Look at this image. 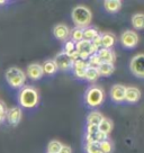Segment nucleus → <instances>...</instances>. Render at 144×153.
<instances>
[{"mask_svg": "<svg viewBox=\"0 0 144 153\" xmlns=\"http://www.w3.org/2000/svg\"><path fill=\"white\" fill-rule=\"evenodd\" d=\"M18 104L20 107L27 109L36 107L39 104V92L37 90L30 86H26L20 88L18 92Z\"/></svg>", "mask_w": 144, "mask_h": 153, "instance_id": "nucleus-1", "label": "nucleus"}, {"mask_svg": "<svg viewBox=\"0 0 144 153\" xmlns=\"http://www.w3.org/2000/svg\"><path fill=\"white\" fill-rule=\"evenodd\" d=\"M71 17L76 27L85 29L90 26L92 19V15L90 9H88L86 6H76L71 13Z\"/></svg>", "mask_w": 144, "mask_h": 153, "instance_id": "nucleus-2", "label": "nucleus"}, {"mask_svg": "<svg viewBox=\"0 0 144 153\" xmlns=\"http://www.w3.org/2000/svg\"><path fill=\"white\" fill-rule=\"evenodd\" d=\"M105 91L99 86H90L83 95V101L89 108H96L104 102Z\"/></svg>", "mask_w": 144, "mask_h": 153, "instance_id": "nucleus-3", "label": "nucleus"}, {"mask_svg": "<svg viewBox=\"0 0 144 153\" xmlns=\"http://www.w3.org/2000/svg\"><path fill=\"white\" fill-rule=\"evenodd\" d=\"M6 81L11 88L14 89H20L23 88L26 81V74L23 70H20L19 68L11 67L9 68L5 74Z\"/></svg>", "mask_w": 144, "mask_h": 153, "instance_id": "nucleus-4", "label": "nucleus"}, {"mask_svg": "<svg viewBox=\"0 0 144 153\" xmlns=\"http://www.w3.org/2000/svg\"><path fill=\"white\" fill-rule=\"evenodd\" d=\"M76 52L79 54V56H80L81 60L87 61L88 57L91 56L92 54H96L98 52V50L92 45L91 42L82 39L80 42L76 43Z\"/></svg>", "mask_w": 144, "mask_h": 153, "instance_id": "nucleus-5", "label": "nucleus"}, {"mask_svg": "<svg viewBox=\"0 0 144 153\" xmlns=\"http://www.w3.org/2000/svg\"><path fill=\"white\" fill-rule=\"evenodd\" d=\"M130 69L132 73L140 79L144 78V55L140 53L135 55L130 62Z\"/></svg>", "mask_w": 144, "mask_h": 153, "instance_id": "nucleus-6", "label": "nucleus"}, {"mask_svg": "<svg viewBox=\"0 0 144 153\" xmlns=\"http://www.w3.org/2000/svg\"><path fill=\"white\" fill-rule=\"evenodd\" d=\"M120 43L126 48H134L139 43V36L134 30H125L120 35Z\"/></svg>", "mask_w": 144, "mask_h": 153, "instance_id": "nucleus-7", "label": "nucleus"}, {"mask_svg": "<svg viewBox=\"0 0 144 153\" xmlns=\"http://www.w3.org/2000/svg\"><path fill=\"white\" fill-rule=\"evenodd\" d=\"M54 63L56 64V68L58 70H62V71H68V70H71L72 67V61L70 56L65 54L64 52H60L56 54L55 59L53 60Z\"/></svg>", "mask_w": 144, "mask_h": 153, "instance_id": "nucleus-8", "label": "nucleus"}, {"mask_svg": "<svg viewBox=\"0 0 144 153\" xmlns=\"http://www.w3.org/2000/svg\"><path fill=\"white\" fill-rule=\"evenodd\" d=\"M125 90H126V87L123 85H114L111 88L109 91V96H111V99L116 104H120V102H124L125 100Z\"/></svg>", "mask_w": 144, "mask_h": 153, "instance_id": "nucleus-9", "label": "nucleus"}, {"mask_svg": "<svg viewBox=\"0 0 144 153\" xmlns=\"http://www.w3.org/2000/svg\"><path fill=\"white\" fill-rule=\"evenodd\" d=\"M22 116H23V111H22V108L18 106H15V107L7 109V113H6V118L8 120V123L14 126L18 125V123L22 120Z\"/></svg>", "mask_w": 144, "mask_h": 153, "instance_id": "nucleus-10", "label": "nucleus"}, {"mask_svg": "<svg viewBox=\"0 0 144 153\" xmlns=\"http://www.w3.org/2000/svg\"><path fill=\"white\" fill-rule=\"evenodd\" d=\"M141 90L136 87H126V90H125V100L126 102H130V104H134L141 99Z\"/></svg>", "mask_w": 144, "mask_h": 153, "instance_id": "nucleus-11", "label": "nucleus"}, {"mask_svg": "<svg viewBox=\"0 0 144 153\" xmlns=\"http://www.w3.org/2000/svg\"><path fill=\"white\" fill-rule=\"evenodd\" d=\"M72 71H73V74L79 78V79H85V74H86V71L88 69V64H87V61H83V60H78L76 62L72 63Z\"/></svg>", "mask_w": 144, "mask_h": 153, "instance_id": "nucleus-12", "label": "nucleus"}, {"mask_svg": "<svg viewBox=\"0 0 144 153\" xmlns=\"http://www.w3.org/2000/svg\"><path fill=\"white\" fill-rule=\"evenodd\" d=\"M53 35L54 37L59 39V41H65L69 36H70V29L67 25L64 24H58L56 26H54L53 28Z\"/></svg>", "mask_w": 144, "mask_h": 153, "instance_id": "nucleus-13", "label": "nucleus"}, {"mask_svg": "<svg viewBox=\"0 0 144 153\" xmlns=\"http://www.w3.org/2000/svg\"><path fill=\"white\" fill-rule=\"evenodd\" d=\"M27 76L32 80H39L44 76L42 65L39 63H32L27 67Z\"/></svg>", "mask_w": 144, "mask_h": 153, "instance_id": "nucleus-14", "label": "nucleus"}, {"mask_svg": "<svg viewBox=\"0 0 144 153\" xmlns=\"http://www.w3.org/2000/svg\"><path fill=\"white\" fill-rule=\"evenodd\" d=\"M97 55L99 56L101 62L105 63H114L116 57L114 51L113 50H108V48H100L97 52Z\"/></svg>", "mask_w": 144, "mask_h": 153, "instance_id": "nucleus-15", "label": "nucleus"}, {"mask_svg": "<svg viewBox=\"0 0 144 153\" xmlns=\"http://www.w3.org/2000/svg\"><path fill=\"white\" fill-rule=\"evenodd\" d=\"M101 37V48L111 50V48L115 45L116 36L113 33H102L100 34Z\"/></svg>", "mask_w": 144, "mask_h": 153, "instance_id": "nucleus-16", "label": "nucleus"}, {"mask_svg": "<svg viewBox=\"0 0 144 153\" xmlns=\"http://www.w3.org/2000/svg\"><path fill=\"white\" fill-rule=\"evenodd\" d=\"M104 8L107 13L115 14L117 11H120L122 8V1L120 0H105L104 1Z\"/></svg>", "mask_w": 144, "mask_h": 153, "instance_id": "nucleus-17", "label": "nucleus"}, {"mask_svg": "<svg viewBox=\"0 0 144 153\" xmlns=\"http://www.w3.org/2000/svg\"><path fill=\"white\" fill-rule=\"evenodd\" d=\"M97 71L99 73V76H108L113 74V72L115 71L114 63H105L101 62L100 65L97 68Z\"/></svg>", "mask_w": 144, "mask_h": 153, "instance_id": "nucleus-18", "label": "nucleus"}, {"mask_svg": "<svg viewBox=\"0 0 144 153\" xmlns=\"http://www.w3.org/2000/svg\"><path fill=\"white\" fill-rule=\"evenodd\" d=\"M99 34L100 33L97 30L96 27H92V26H88L87 28L82 29V36H83V39H85V41H88V42H92Z\"/></svg>", "mask_w": 144, "mask_h": 153, "instance_id": "nucleus-19", "label": "nucleus"}, {"mask_svg": "<svg viewBox=\"0 0 144 153\" xmlns=\"http://www.w3.org/2000/svg\"><path fill=\"white\" fill-rule=\"evenodd\" d=\"M113 127H114L113 120H109V118H105V117H104V120H101L100 123H99V125H98L99 132L106 134V135H108V134L111 133V131H113Z\"/></svg>", "mask_w": 144, "mask_h": 153, "instance_id": "nucleus-20", "label": "nucleus"}, {"mask_svg": "<svg viewBox=\"0 0 144 153\" xmlns=\"http://www.w3.org/2000/svg\"><path fill=\"white\" fill-rule=\"evenodd\" d=\"M42 69H43V73L48 74V76H52L54 73L58 72V68L56 64L54 63L53 60H48L42 64Z\"/></svg>", "mask_w": 144, "mask_h": 153, "instance_id": "nucleus-21", "label": "nucleus"}, {"mask_svg": "<svg viewBox=\"0 0 144 153\" xmlns=\"http://www.w3.org/2000/svg\"><path fill=\"white\" fill-rule=\"evenodd\" d=\"M104 120V116L101 113L94 110L91 113H89L87 116V124H94V125H99L101 120Z\"/></svg>", "mask_w": 144, "mask_h": 153, "instance_id": "nucleus-22", "label": "nucleus"}, {"mask_svg": "<svg viewBox=\"0 0 144 153\" xmlns=\"http://www.w3.org/2000/svg\"><path fill=\"white\" fill-rule=\"evenodd\" d=\"M132 25L135 29H142L144 27V16L143 14H135L132 17Z\"/></svg>", "mask_w": 144, "mask_h": 153, "instance_id": "nucleus-23", "label": "nucleus"}, {"mask_svg": "<svg viewBox=\"0 0 144 153\" xmlns=\"http://www.w3.org/2000/svg\"><path fill=\"white\" fill-rule=\"evenodd\" d=\"M98 145H99L101 153H113V151H114V143L109 139L98 143Z\"/></svg>", "mask_w": 144, "mask_h": 153, "instance_id": "nucleus-24", "label": "nucleus"}, {"mask_svg": "<svg viewBox=\"0 0 144 153\" xmlns=\"http://www.w3.org/2000/svg\"><path fill=\"white\" fill-rule=\"evenodd\" d=\"M99 78V73L97 71V69H94V68H89L87 69L86 74H85V80L89 82H95Z\"/></svg>", "mask_w": 144, "mask_h": 153, "instance_id": "nucleus-25", "label": "nucleus"}, {"mask_svg": "<svg viewBox=\"0 0 144 153\" xmlns=\"http://www.w3.org/2000/svg\"><path fill=\"white\" fill-rule=\"evenodd\" d=\"M70 36H71V41L73 43H78V42H80L83 39V36H82V29L81 28H73L70 32Z\"/></svg>", "mask_w": 144, "mask_h": 153, "instance_id": "nucleus-26", "label": "nucleus"}, {"mask_svg": "<svg viewBox=\"0 0 144 153\" xmlns=\"http://www.w3.org/2000/svg\"><path fill=\"white\" fill-rule=\"evenodd\" d=\"M100 59H99V56L96 54H92L91 56L88 57V60H87V64H88V67L89 68H94V69H97V68L100 65Z\"/></svg>", "mask_w": 144, "mask_h": 153, "instance_id": "nucleus-27", "label": "nucleus"}, {"mask_svg": "<svg viewBox=\"0 0 144 153\" xmlns=\"http://www.w3.org/2000/svg\"><path fill=\"white\" fill-rule=\"evenodd\" d=\"M62 52H64L65 54H68L69 56H71L72 54L76 52V43H73L72 41H68V42H65L64 45H63Z\"/></svg>", "mask_w": 144, "mask_h": 153, "instance_id": "nucleus-28", "label": "nucleus"}, {"mask_svg": "<svg viewBox=\"0 0 144 153\" xmlns=\"http://www.w3.org/2000/svg\"><path fill=\"white\" fill-rule=\"evenodd\" d=\"M62 148V144L59 141H51L48 145V153H59Z\"/></svg>", "mask_w": 144, "mask_h": 153, "instance_id": "nucleus-29", "label": "nucleus"}, {"mask_svg": "<svg viewBox=\"0 0 144 153\" xmlns=\"http://www.w3.org/2000/svg\"><path fill=\"white\" fill-rule=\"evenodd\" d=\"M85 151L86 153H101L98 143H86Z\"/></svg>", "mask_w": 144, "mask_h": 153, "instance_id": "nucleus-30", "label": "nucleus"}, {"mask_svg": "<svg viewBox=\"0 0 144 153\" xmlns=\"http://www.w3.org/2000/svg\"><path fill=\"white\" fill-rule=\"evenodd\" d=\"M97 132H99V129H98V125L87 124V126H86V134L92 135V134H96Z\"/></svg>", "mask_w": 144, "mask_h": 153, "instance_id": "nucleus-31", "label": "nucleus"}, {"mask_svg": "<svg viewBox=\"0 0 144 153\" xmlns=\"http://www.w3.org/2000/svg\"><path fill=\"white\" fill-rule=\"evenodd\" d=\"M6 113H7V108H6L5 102L0 101V124L5 120L6 118Z\"/></svg>", "mask_w": 144, "mask_h": 153, "instance_id": "nucleus-32", "label": "nucleus"}, {"mask_svg": "<svg viewBox=\"0 0 144 153\" xmlns=\"http://www.w3.org/2000/svg\"><path fill=\"white\" fill-rule=\"evenodd\" d=\"M59 153H72V150L69 145H62V148L59 151Z\"/></svg>", "mask_w": 144, "mask_h": 153, "instance_id": "nucleus-33", "label": "nucleus"}, {"mask_svg": "<svg viewBox=\"0 0 144 153\" xmlns=\"http://www.w3.org/2000/svg\"><path fill=\"white\" fill-rule=\"evenodd\" d=\"M7 1H4V0H0V5H6Z\"/></svg>", "mask_w": 144, "mask_h": 153, "instance_id": "nucleus-34", "label": "nucleus"}, {"mask_svg": "<svg viewBox=\"0 0 144 153\" xmlns=\"http://www.w3.org/2000/svg\"><path fill=\"white\" fill-rule=\"evenodd\" d=\"M46 153H48V152H46Z\"/></svg>", "mask_w": 144, "mask_h": 153, "instance_id": "nucleus-35", "label": "nucleus"}]
</instances>
